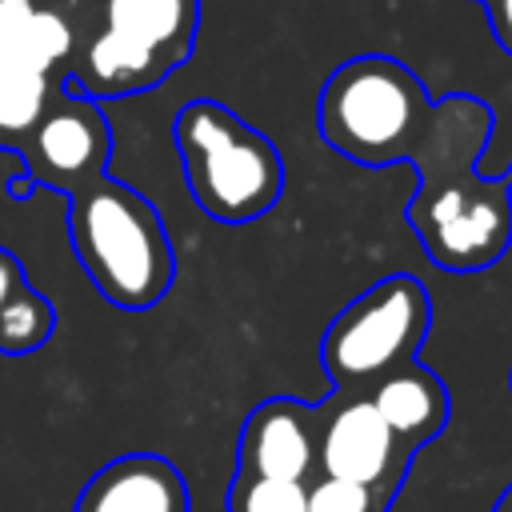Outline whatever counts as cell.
Segmentation results:
<instances>
[{
  "label": "cell",
  "instance_id": "44dd1931",
  "mask_svg": "<svg viewBox=\"0 0 512 512\" xmlns=\"http://www.w3.org/2000/svg\"><path fill=\"white\" fill-rule=\"evenodd\" d=\"M476 4H480V0H476Z\"/></svg>",
  "mask_w": 512,
  "mask_h": 512
},
{
  "label": "cell",
  "instance_id": "9c48e42d",
  "mask_svg": "<svg viewBox=\"0 0 512 512\" xmlns=\"http://www.w3.org/2000/svg\"><path fill=\"white\" fill-rule=\"evenodd\" d=\"M236 460L244 472L304 484L316 472V408L292 396L256 404L240 428Z\"/></svg>",
  "mask_w": 512,
  "mask_h": 512
},
{
  "label": "cell",
  "instance_id": "8992f818",
  "mask_svg": "<svg viewBox=\"0 0 512 512\" xmlns=\"http://www.w3.org/2000/svg\"><path fill=\"white\" fill-rule=\"evenodd\" d=\"M432 324V300L408 272H392L344 304L320 336V364L336 392H364L412 364Z\"/></svg>",
  "mask_w": 512,
  "mask_h": 512
},
{
  "label": "cell",
  "instance_id": "6da1fadb",
  "mask_svg": "<svg viewBox=\"0 0 512 512\" xmlns=\"http://www.w3.org/2000/svg\"><path fill=\"white\" fill-rule=\"evenodd\" d=\"M492 132V108L468 92L432 100L428 124L408 152L420 184L408 200V224L444 272H484L512 244V164L480 172Z\"/></svg>",
  "mask_w": 512,
  "mask_h": 512
},
{
  "label": "cell",
  "instance_id": "e0dca14e",
  "mask_svg": "<svg viewBox=\"0 0 512 512\" xmlns=\"http://www.w3.org/2000/svg\"><path fill=\"white\" fill-rule=\"evenodd\" d=\"M480 8L488 16L492 40L512 56V0H480Z\"/></svg>",
  "mask_w": 512,
  "mask_h": 512
},
{
  "label": "cell",
  "instance_id": "7c38bea8",
  "mask_svg": "<svg viewBox=\"0 0 512 512\" xmlns=\"http://www.w3.org/2000/svg\"><path fill=\"white\" fill-rule=\"evenodd\" d=\"M364 392L376 404V412L384 416V424L412 452L424 448L428 440H436L444 432V424H448V388H444V380L436 372L420 368L416 360L392 368L388 376H380Z\"/></svg>",
  "mask_w": 512,
  "mask_h": 512
},
{
  "label": "cell",
  "instance_id": "2e32d148",
  "mask_svg": "<svg viewBox=\"0 0 512 512\" xmlns=\"http://www.w3.org/2000/svg\"><path fill=\"white\" fill-rule=\"evenodd\" d=\"M304 500H308V512H384L388 508V492H376L368 484H356V480H340V476H324L312 480L304 488Z\"/></svg>",
  "mask_w": 512,
  "mask_h": 512
},
{
  "label": "cell",
  "instance_id": "d6986e66",
  "mask_svg": "<svg viewBox=\"0 0 512 512\" xmlns=\"http://www.w3.org/2000/svg\"><path fill=\"white\" fill-rule=\"evenodd\" d=\"M492 512H512V484H508V492L496 500V508H492Z\"/></svg>",
  "mask_w": 512,
  "mask_h": 512
},
{
  "label": "cell",
  "instance_id": "ffe728a7",
  "mask_svg": "<svg viewBox=\"0 0 512 512\" xmlns=\"http://www.w3.org/2000/svg\"><path fill=\"white\" fill-rule=\"evenodd\" d=\"M508 380H512V376H508Z\"/></svg>",
  "mask_w": 512,
  "mask_h": 512
},
{
  "label": "cell",
  "instance_id": "ac0fdd59",
  "mask_svg": "<svg viewBox=\"0 0 512 512\" xmlns=\"http://www.w3.org/2000/svg\"><path fill=\"white\" fill-rule=\"evenodd\" d=\"M28 284V276H24V264H20V256H12L8 248H0V308L20 292Z\"/></svg>",
  "mask_w": 512,
  "mask_h": 512
},
{
  "label": "cell",
  "instance_id": "30bf717a",
  "mask_svg": "<svg viewBox=\"0 0 512 512\" xmlns=\"http://www.w3.org/2000/svg\"><path fill=\"white\" fill-rule=\"evenodd\" d=\"M72 512H188V488L164 456L128 452L84 484Z\"/></svg>",
  "mask_w": 512,
  "mask_h": 512
},
{
  "label": "cell",
  "instance_id": "4fadbf2b",
  "mask_svg": "<svg viewBox=\"0 0 512 512\" xmlns=\"http://www.w3.org/2000/svg\"><path fill=\"white\" fill-rule=\"evenodd\" d=\"M64 88V72H44L0 56V152H20L52 96Z\"/></svg>",
  "mask_w": 512,
  "mask_h": 512
},
{
  "label": "cell",
  "instance_id": "52a82bcc",
  "mask_svg": "<svg viewBox=\"0 0 512 512\" xmlns=\"http://www.w3.org/2000/svg\"><path fill=\"white\" fill-rule=\"evenodd\" d=\"M112 148L116 140H112L100 100L60 88L20 148L24 176L8 180V196L28 200L32 188H52L68 196L72 188L104 176Z\"/></svg>",
  "mask_w": 512,
  "mask_h": 512
},
{
  "label": "cell",
  "instance_id": "3957f363",
  "mask_svg": "<svg viewBox=\"0 0 512 512\" xmlns=\"http://www.w3.org/2000/svg\"><path fill=\"white\" fill-rule=\"evenodd\" d=\"M68 244L96 292L124 312L160 304L176 280L160 212L108 172L68 192Z\"/></svg>",
  "mask_w": 512,
  "mask_h": 512
},
{
  "label": "cell",
  "instance_id": "277c9868",
  "mask_svg": "<svg viewBox=\"0 0 512 512\" xmlns=\"http://www.w3.org/2000/svg\"><path fill=\"white\" fill-rule=\"evenodd\" d=\"M428 112V88L404 60L364 52L328 72L316 100V128L320 140L344 160L388 168L408 160Z\"/></svg>",
  "mask_w": 512,
  "mask_h": 512
},
{
  "label": "cell",
  "instance_id": "ba28073f",
  "mask_svg": "<svg viewBox=\"0 0 512 512\" xmlns=\"http://www.w3.org/2000/svg\"><path fill=\"white\" fill-rule=\"evenodd\" d=\"M416 452L384 424L368 392H332L316 408V468L324 476L356 480L376 492H396Z\"/></svg>",
  "mask_w": 512,
  "mask_h": 512
},
{
  "label": "cell",
  "instance_id": "5b68a950",
  "mask_svg": "<svg viewBox=\"0 0 512 512\" xmlns=\"http://www.w3.org/2000/svg\"><path fill=\"white\" fill-rule=\"evenodd\" d=\"M172 140L196 208L220 224H248L284 196L280 148L220 100H188Z\"/></svg>",
  "mask_w": 512,
  "mask_h": 512
},
{
  "label": "cell",
  "instance_id": "5bb4252c",
  "mask_svg": "<svg viewBox=\"0 0 512 512\" xmlns=\"http://www.w3.org/2000/svg\"><path fill=\"white\" fill-rule=\"evenodd\" d=\"M56 332V308L48 296H40L32 284H24L4 308H0V352L4 356H28L44 348Z\"/></svg>",
  "mask_w": 512,
  "mask_h": 512
},
{
  "label": "cell",
  "instance_id": "8fae6325",
  "mask_svg": "<svg viewBox=\"0 0 512 512\" xmlns=\"http://www.w3.org/2000/svg\"><path fill=\"white\" fill-rule=\"evenodd\" d=\"M84 0H0V56L64 72L80 40Z\"/></svg>",
  "mask_w": 512,
  "mask_h": 512
},
{
  "label": "cell",
  "instance_id": "7a4b0ae2",
  "mask_svg": "<svg viewBox=\"0 0 512 512\" xmlns=\"http://www.w3.org/2000/svg\"><path fill=\"white\" fill-rule=\"evenodd\" d=\"M200 0H84L80 40L64 88L92 100H128L188 64Z\"/></svg>",
  "mask_w": 512,
  "mask_h": 512
},
{
  "label": "cell",
  "instance_id": "9a60e30c",
  "mask_svg": "<svg viewBox=\"0 0 512 512\" xmlns=\"http://www.w3.org/2000/svg\"><path fill=\"white\" fill-rule=\"evenodd\" d=\"M228 512H308L304 484L236 468V480L228 488Z\"/></svg>",
  "mask_w": 512,
  "mask_h": 512
}]
</instances>
